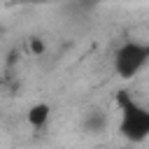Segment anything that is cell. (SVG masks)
Wrapping results in <instances>:
<instances>
[{"instance_id": "4", "label": "cell", "mask_w": 149, "mask_h": 149, "mask_svg": "<svg viewBox=\"0 0 149 149\" xmlns=\"http://www.w3.org/2000/svg\"><path fill=\"white\" fill-rule=\"evenodd\" d=\"M128 149H130V147H128Z\"/></svg>"}, {"instance_id": "3", "label": "cell", "mask_w": 149, "mask_h": 149, "mask_svg": "<svg viewBox=\"0 0 149 149\" xmlns=\"http://www.w3.org/2000/svg\"><path fill=\"white\" fill-rule=\"evenodd\" d=\"M28 47H30V54H33V56H42V54L47 51V44H44L42 37H30Z\"/></svg>"}, {"instance_id": "1", "label": "cell", "mask_w": 149, "mask_h": 149, "mask_svg": "<svg viewBox=\"0 0 149 149\" xmlns=\"http://www.w3.org/2000/svg\"><path fill=\"white\" fill-rule=\"evenodd\" d=\"M147 63V51L137 44H126L119 54H116V70L123 74V77H130L135 74L142 65Z\"/></svg>"}, {"instance_id": "2", "label": "cell", "mask_w": 149, "mask_h": 149, "mask_svg": "<svg viewBox=\"0 0 149 149\" xmlns=\"http://www.w3.org/2000/svg\"><path fill=\"white\" fill-rule=\"evenodd\" d=\"M49 116H51V107H49L47 102H35V105L28 109V114H26V119H28V123H30L33 128L47 126Z\"/></svg>"}]
</instances>
